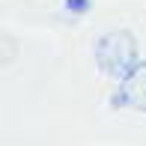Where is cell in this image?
<instances>
[{"instance_id":"7a4b0ae2","label":"cell","mask_w":146,"mask_h":146,"mask_svg":"<svg viewBox=\"0 0 146 146\" xmlns=\"http://www.w3.org/2000/svg\"><path fill=\"white\" fill-rule=\"evenodd\" d=\"M116 104H122L128 110H137V113L146 110V63H137L122 78L119 92H116Z\"/></svg>"},{"instance_id":"6da1fadb","label":"cell","mask_w":146,"mask_h":146,"mask_svg":"<svg viewBox=\"0 0 146 146\" xmlns=\"http://www.w3.org/2000/svg\"><path fill=\"white\" fill-rule=\"evenodd\" d=\"M96 63L104 75L122 81L131 69L137 66V42L128 30H113L104 33L96 45Z\"/></svg>"}]
</instances>
